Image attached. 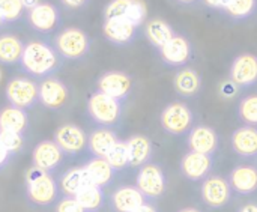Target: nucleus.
<instances>
[{
	"label": "nucleus",
	"instance_id": "nucleus-35",
	"mask_svg": "<svg viewBox=\"0 0 257 212\" xmlns=\"http://www.w3.org/2000/svg\"><path fill=\"white\" fill-rule=\"evenodd\" d=\"M254 0H230L226 9L233 17H245L251 12Z\"/></svg>",
	"mask_w": 257,
	"mask_h": 212
},
{
	"label": "nucleus",
	"instance_id": "nucleus-11",
	"mask_svg": "<svg viewBox=\"0 0 257 212\" xmlns=\"http://www.w3.org/2000/svg\"><path fill=\"white\" fill-rule=\"evenodd\" d=\"M63 155L65 154L54 143V140H42L33 149L32 163H33V167L42 172L51 173L62 164Z\"/></svg>",
	"mask_w": 257,
	"mask_h": 212
},
{
	"label": "nucleus",
	"instance_id": "nucleus-43",
	"mask_svg": "<svg viewBox=\"0 0 257 212\" xmlns=\"http://www.w3.org/2000/svg\"><path fill=\"white\" fill-rule=\"evenodd\" d=\"M205 2H206V5H209V6H212V8L221 6V0H205Z\"/></svg>",
	"mask_w": 257,
	"mask_h": 212
},
{
	"label": "nucleus",
	"instance_id": "nucleus-39",
	"mask_svg": "<svg viewBox=\"0 0 257 212\" xmlns=\"http://www.w3.org/2000/svg\"><path fill=\"white\" fill-rule=\"evenodd\" d=\"M133 212H158V211H157V208H155L152 203L146 202L145 205H142L140 208H137L136 211H133Z\"/></svg>",
	"mask_w": 257,
	"mask_h": 212
},
{
	"label": "nucleus",
	"instance_id": "nucleus-19",
	"mask_svg": "<svg viewBox=\"0 0 257 212\" xmlns=\"http://www.w3.org/2000/svg\"><path fill=\"white\" fill-rule=\"evenodd\" d=\"M130 166L131 167H143L151 163L152 158V142L142 134L131 136L126 142Z\"/></svg>",
	"mask_w": 257,
	"mask_h": 212
},
{
	"label": "nucleus",
	"instance_id": "nucleus-44",
	"mask_svg": "<svg viewBox=\"0 0 257 212\" xmlns=\"http://www.w3.org/2000/svg\"><path fill=\"white\" fill-rule=\"evenodd\" d=\"M176 212H202L199 208H194V206H187V208H182Z\"/></svg>",
	"mask_w": 257,
	"mask_h": 212
},
{
	"label": "nucleus",
	"instance_id": "nucleus-38",
	"mask_svg": "<svg viewBox=\"0 0 257 212\" xmlns=\"http://www.w3.org/2000/svg\"><path fill=\"white\" fill-rule=\"evenodd\" d=\"M12 160V154L2 145V142H0V170H3L8 164H9V161Z\"/></svg>",
	"mask_w": 257,
	"mask_h": 212
},
{
	"label": "nucleus",
	"instance_id": "nucleus-13",
	"mask_svg": "<svg viewBox=\"0 0 257 212\" xmlns=\"http://www.w3.org/2000/svg\"><path fill=\"white\" fill-rule=\"evenodd\" d=\"M149 202L136 185H120L110 196V205L116 212H133Z\"/></svg>",
	"mask_w": 257,
	"mask_h": 212
},
{
	"label": "nucleus",
	"instance_id": "nucleus-3",
	"mask_svg": "<svg viewBox=\"0 0 257 212\" xmlns=\"http://www.w3.org/2000/svg\"><path fill=\"white\" fill-rule=\"evenodd\" d=\"M136 187L148 200H155L164 196L167 190V178L164 170L154 163L140 167L136 179Z\"/></svg>",
	"mask_w": 257,
	"mask_h": 212
},
{
	"label": "nucleus",
	"instance_id": "nucleus-29",
	"mask_svg": "<svg viewBox=\"0 0 257 212\" xmlns=\"http://www.w3.org/2000/svg\"><path fill=\"white\" fill-rule=\"evenodd\" d=\"M24 47L23 42L12 35H3L0 36V63H15L21 60Z\"/></svg>",
	"mask_w": 257,
	"mask_h": 212
},
{
	"label": "nucleus",
	"instance_id": "nucleus-21",
	"mask_svg": "<svg viewBox=\"0 0 257 212\" xmlns=\"http://www.w3.org/2000/svg\"><path fill=\"white\" fill-rule=\"evenodd\" d=\"M161 50V59L169 65H184L191 54L190 44L182 36H173Z\"/></svg>",
	"mask_w": 257,
	"mask_h": 212
},
{
	"label": "nucleus",
	"instance_id": "nucleus-4",
	"mask_svg": "<svg viewBox=\"0 0 257 212\" xmlns=\"http://www.w3.org/2000/svg\"><path fill=\"white\" fill-rule=\"evenodd\" d=\"M232 188L227 178L221 175H211L202 182L200 196L203 203L211 209L224 208L232 199Z\"/></svg>",
	"mask_w": 257,
	"mask_h": 212
},
{
	"label": "nucleus",
	"instance_id": "nucleus-14",
	"mask_svg": "<svg viewBox=\"0 0 257 212\" xmlns=\"http://www.w3.org/2000/svg\"><path fill=\"white\" fill-rule=\"evenodd\" d=\"M188 148L191 152L214 155L218 149V134L211 127L199 125L188 134Z\"/></svg>",
	"mask_w": 257,
	"mask_h": 212
},
{
	"label": "nucleus",
	"instance_id": "nucleus-2",
	"mask_svg": "<svg viewBox=\"0 0 257 212\" xmlns=\"http://www.w3.org/2000/svg\"><path fill=\"white\" fill-rule=\"evenodd\" d=\"M21 65L26 72L35 77H45L57 68L59 57L50 45L44 42H29L24 47Z\"/></svg>",
	"mask_w": 257,
	"mask_h": 212
},
{
	"label": "nucleus",
	"instance_id": "nucleus-33",
	"mask_svg": "<svg viewBox=\"0 0 257 212\" xmlns=\"http://www.w3.org/2000/svg\"><path fill=\"white\" fill-rule=\"evenodd\" d=\"M0 142L2 145L12 154L15 155L17 152H20L24 146V137L20 133H14V131H2L0 130Z\"/></svg>",
	"mask_w": 257,
	"mask_h": 212
},
{
	"label": "nucleus",
	"instance_id": "nucleus-36",
	"mask_svg": "<svg viewBox=\"0 0 257 212\" xmlns=\"http://www.w3.org/2000/svg\"><path fill=\"white\" fill-rule=\"evenodd\" d=\"M130 5H131V0H113L105 9V17L107 18H117V17L125 18V14Z\"/></svg>",
	"mask_w": 257,
	"mask_h": 212
},
{
	"label": "nucleus",
	"instance_id": "nucleus-34",
	"mask_svg": "<svg viewBox=\"0 0 257 212\" xmlns=\"http://www.w3.org/2000/svg\"><path fill=\"white\" fill-rule=\"evenodd\" d=\"M23 11L21 0H0V15L6 21H15Z\"/></svg>",
	"mask_w": 257,
	"mask_h": 212
},
{
	"label": "nucleus",
	"instance_id": "nucleus-20",
	"mask_svg": "<svg viewBox=\"0 0 257 212\" xmlns=\"http://www.w3.org/2000/svg\"><path fill=\"white\" fill-rule=\"evenodd\" d=\"M84 170L90 179V182L96 187H107L113 182L114 179V170L113 167L108 164V161L105 158H99V157H93L90 158L84 166Z\"/></svg>",
	"mask_w": 257,
	"mask_h": 212
},
{
	"label": "nucleus",
	"instance_id": "nucleus-26",
	"mask_svg": "<svg viewBox=\"0 0 257 212\" xmlns=\"http://www.w3.org/2000/svg\"><path fill=\"white\" fill-rule=\"evenodd\" d=\"M30 23L39 32H51L57 24V12L48 3L38 5L30 11Z\"/></svg>",
	"mask_w": 257,
	"mask_h": 212
},
{
	"label": "nucleus",
	"instance_id": "nucleus-23",
	"mask_svg": "<svg viewBox=\"0 0 257 212\" xmlns=\"http://www.w3.org/2000/svg\"><path fill=\"white\" fill-rule=\"evenodd\" d=\"M90 179L84 170V167H74L66 170L59 181V188L63 191L65 196H72L75 197L83 188L90 185Z\"/></svg>",
	"mask_w": 257,
	"mask_h": 212
},
{
	"label": "nucleus",
	"instance_id": "nucleus-15",
	"mask_svg": "<svg viewBox=\"0 0 257 212\" xmlns=\"http://www.w3.org/2000/svg\"><path fill=\"white\" fill-rule=\"evenodd\" d=\"M133 87V81L130 75L119 72V71H110L105 72L99 80H98V89L101 93H105L114 99H122L125 98Z\"/></svg>",
	"mask_w": 257,
	"mask_h": 212
},
{
	"label": "nucleus",
	"instance_id": "nucleus-1",
	"mask_svg": "<svg viewBox=\"0 0 257 212\" xmlns=\"http://www.w3.org/2000/svg\"><path fill=\"white\" fill-rule=\"evenodd\" d=\"M26 193L30 203L36 206H50L57 200L59 185L51 173L32 167L26 173Z\"/></svg>",
	"mask_w": 257,
	"mask_h": 212
},
{
	"label": "nucleus",
	"instance_id": "nucleus-28",
	"mask_svg": "<svg viewBox=\"0 0 257 212\" xmlns=\"http://www.w3.org/2000/svg\"><path fill=\"white\" fill-rule=\"evenodd\" d=\"M75 199L78 200V203L84 208L86 212H98L105 202V194L102 191L101 187H96L93 184L87 185L86 188H83Z\"/></svg>",
	"mask_w": 257,
	"mask_h": 212
},
{
	"label": "nucleus",
	"instance_id": "nucleus-7",
	"mask_svg": "<svg viewBox=\"0 0 257 212\" xmlns=\"http://www.w3.org/2000/svg\"><path fill=\"white\" fill-rule=\"evenodd\" d=\"M193 125V113L182 102L169 104L161 113V127L172 136H182Z\"/></svg>",
	"mask_w": 257,
	"mask_h": 212
},
{
	"label": "nucleus",
	"instance_id": "nucleus-42",
	"mask_svg": "<svg viewBox=\"0 0 257 212\" xmlns=\"http://www.w3.org/2000/svg\"><path fill=\"white\" fill-rule=\"evenodd\" d=\"M68 6H71V8H78V6H81L86 0H63Z\"/></svg>",
	"mask_w": 257,
	"mask_h": 212
},
{
	"label": "nucleus",
	"instance_id": "nucleus-47",
	"mask_svg": "<svg viewBox=\"0 0 257 212\" xmlns=\"http://www.w3.org/2000/svg\"><path fill=\"white\" fill-rule=\"evenodd\" d=\"M184 2H191V0H184Z\"/></svg>",
	"mask_w": 257,
	"mask_h": 212
},
{
	"label": "nucleus",
	"instance_id": "nucleus-9",
	"mask_svg": "<svg viewBox=\"0 0 257 212\" xmlns=\"http://www.w3.org/2000/svg\"><path fill=\"white\" fill-rule=\"evenodd\" d=\"M57 51L66 59H80L89 50V38L87 35L75 27L66 29L56 38Z\"/></svg>",
	"mask_w": 257,
	"mask_h": 212
},
{
	"label": "nucleus",
	"instance_id": "nucleus-5",
	"mask_svg": "<svg viewBox=\"0 0 257 212\" xmlns=\"http://www.w3.org/2000/svg\"><path fill=\"white\" fill-rule=\"evenodd\" d=\"M6 98L14 107L21 110L30 109L39 98V86L26 77L12 78L6 86Z\"/></svg>",
	"mask_w": 257,
	"mask_h": 212
},
{
	"label": "nucleus",
	"instance_id": "nucleus-25",
	"mask_svg": "<svg viewBox=\"0 0 257 212\" xmlns=\"http://www.w3.org/2000/svg\"><path fill=\"white\" fill-rule=\"evenodd\" d=\"M29 119L24 110L18 107H6L0 112V130L2 131H14L23 134L27 128Z\"/></svg>",
	"mask_w": 257,
	"mask_h": 212
},
{
	"label": "nucleus",
	"instance_id": "nucleus-16",
	"mask_svg": "<svg viewBox=\"0 0 257 212\" xmlns=\"http://www.w3.org/2000/svg\"><path fill=\"white\" fill-rule=\"evenodd\" d=\"M68 96V87L60 80L47 78L39 84V99L45 107L51 110L62 109L66 104Z\"/></svg>",
	"mask_w": 257,
	"mask_h": 212
},
{
	"label": "nucleus",
	"instance_id": "nucleus-46",
	"mask_svg": "<svg viewBox=\"0 0 257 212\" xmlns=\"http://www.w3.org/2000/svg\"><path fill=\"white\" fill-rule=\"evenodd\" d=\"M3 23V18H2V15H0V24Z\"/></svg>",
	"mask_w": 257,
	"mask_h": 212
},
{
	"label": "nucleus",
	"instance_id": "nucleus-8",
	"mask_svg": "<svg viewBox=\"0 0 257 212\" xmlns=\"http://www.w3.org/2000/svg\"><path fill=\"white\" fill-rule=\"evenodd\" d=\"M214 164V155H205L190 151L182 157L179 170L185 179L191 182H203L208 176L212 175Z\"/></svg>",
	"mask_w": 257,
	"mask_h": 212
},
{
	"label": "nucleus",
	"instance_id": "nucleus-40",
	"mask_svg": "<svg viewBox=\"0 0 257 212\" xmlns=\"http://www.w3.org/2000/svg\"><path fill=\"white\" fill-rule=\"evenodd\" d=\"M238 212H257V203H245L238 209Z\"/></svg>",
	"mask_w": 257,
	"mask_h": 212
},
{
	"label": "nucleus",
	"instance_id": "nucleus-22",
	"mask_svg": "<svg viewBox=\"0 0 257 212\" xmlns=\"http://www.w3.org/2000/svg\"><path fill=\"white\" fill-rule=\"evenodd\" d=\"M117 142V136L113 131L99 128L87 137V149L93 157L105 158Z\"/></svg>",
	"mask_w": 257,
	"mask_h": 212
},
{
	"label": "nucleus",
	"instance_id": "nucleus-41",
	"mask_svg": "<svg viewBox=\"0 0 257 212\" xmlns=\"http://www.w3.org/2000/svg\"><path fill=\"white\" fill-rule=\"evenodd\" d=\"M21 2H23V6L30 8V9H33L39 5V0H21Z\"/></svg>",
	"mask_w": 257,
	"mask_h": 212
},
{
	"label": "nucleus",
	"instance_id": "nucleus-24",
	"mask_svg": "<svg viewBox=\"0 0 257 212\" xmlns=\"http://www.w3.org/2000/svg\"><path fill=\"white\" fill-rule=\"evenodd\" d=\"M136 26L130 23L126 18H107L104 24V35L114 44H126L134 36Z\"/></svg>",
	"mask_w": 257,
	"mask_h": 212
},
{
	"label": "nucleus",
	"instance_id": "nucleus-18",
	"mask_svg": "<svg viewBox=\"0 0 257 212\" xmlns=\"http://www.w3.org/2000/svg\"><path fill=\"white\" fill-rule=\"evenodd\" d=\"M232 149L242 158L257 157V128L245 125L232 134Z\"/></svg>",
	"mask_w": 257,
	"mask_h": 212
},
{
	"label": "nucleus",
	"instance_id": "nucleus-45",
	"mask_svg": "<svg viewBox=\"0 0 257 212\" xmlns=\"http://www.w3.org/2000/svg\"><path fill=\"white\" fill-rule=\"evenodd\" d=\"M229 2H230V0H221V6H223V8L226 9V6L229 5Z\"/></svg>",
	"mask_w": 257,
	"mask_h": 212
},
{
	"label": "nucleus",
	"instance_id": "nucleus-10",
	"mask_svg": "<svg viewBox=\"0 0 257 212\" xmlns=\"http://www.w3.org/2000/svg\"><path fill=\"white\" fill-rule=\"evenodd\" d=\"M54 143L63 154L77 155L87 146V136L80 127L65 124L54 131Z\"/></svg>",
	"mask_w": 257,
	"mask_h": 212
},
{
	"label": "nucleus",
	"instance_id": "nucleus-30",
	"mask_svg": "<svg viewBox=\"0 0 257 212\" xmlns=\"http://www.w3.org/2000/svg\"><path fill=\"white\" fill-rule=\"evenodd\" d=\"M146 33H148V38L149 41L155 45V47H164L175 35L170 29L169 24H166L164 21H160V20H154L149 23L148 29H146Z\"/></svg>",
	"mask_w": 257,
	"mask_h": 212
},
{
	"label": "nucleus",
	"instance_id": "nucleus-31",
	"mask_svg": "<svg viewBox=\"0 0 257 212\" xmlns=\"http://www.w3.org/2000/svg\"><path fill=\"white\" fill-rule=\"evenodd\" d=\"M105 160L108 161V164L113 167L114 172H120V170H125L126 167H130V155H128L126 143L119 140L114 145V148L108 152Z\"/></svg>",
	"mask_w": 257,
	"mask_h": 212
},
{
	"label": "nucleus",
	"instance_id": "nucleus-32",
	"mask_svg": "<svg viewBox=\"0 0 257 212\" xmlns=\"http://www.w3.org/2000/svg\"><path fill=\"white\" fill-rule=\"evenodd\" d=\"M239 118L250 127L257 125V95L247 96L239 105Z\"/></svg>",
	"mask_w": 257,
	"mask_h": 212
},
{
	"label": "nucleus",
	"instance_id": "nucleus-17",
	"mask_svg": "<svg viewBox=\"0 0 257 212\" xmlns=\"http://www.w3.org/2000/svg\"><path fill=\"white\" fill-rule=\"evenodd\" d=\"M230 80L236 86H250L257 81V57L241 54L235 59L230 69Z\"/></svg>",
	"mask_w": 257,
	"mask_h": 212
},
{
	"label": "nucleus",
	"instance_id": "nucleus-27",
	"mask_svg": "<svg viewBox=\"0 0 257 212\" xmlns=\"http://www.w3.org/2000/svg\"><path fill=\"white\" fill-rule=\"evenodd\" d=\"M200 75L191 69V68H184L181 69L176 77H175V87L179 95L182 96H193L200 90Z\"/></svg>",
	"mask_w": 257,
	"mask_h": 212
},
{
	"label": "nucleus",
	"instance_id": "nucleus-6",
	"mask_svg": "<svg viewBox=\"0 0 257 212\" xmlns=\"http://www.w3.org/2000/svg\"><path fill=\"white\" fill-rule=\"evenodd\" d=\"M87 110L92 119L101 125H114L120 118V102L101 92L89 98Z\"/></svg>",
	"mask_w": 257,
	"mask_h": 212
},
{
	"label": "nucleus",
	"instance_id": "nucleus-12",
	"mask_svg": "<svg viewBox=\"0 0 257 212\" xmlns=\"http://www.w3.org/2000/svg\"><path fill=\"white\" fill-rule=\"evenodd\" d=\"M227 181L233 193L250 196L257 191V167L251 164H239L230 170Z\"/></svg>",
	"mask_w": 257,
	"mask_h": 212
},
{
	"label": "nucleus",
	"instance_id": "nucleus-37",
	"mask_svg": "<svg viewBox=\"0 0 257 212\" xmlns=\"http://www.w3.org/2000/svg\"><path fill=\"white\" fill-rule=\"evenodd\" d=\"M56 212H86L84 208L78 203V200L72 196H65L59 200Z\"/></svg>",
	"mask_w": 257,
	"mask_h": 212
}]
</instances>
